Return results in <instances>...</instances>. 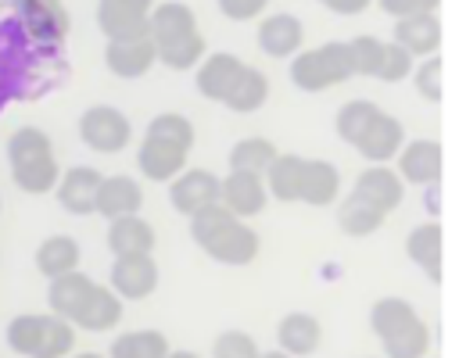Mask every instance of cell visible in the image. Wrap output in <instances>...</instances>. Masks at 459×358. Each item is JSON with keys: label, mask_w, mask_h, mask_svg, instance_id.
I'll use <instances>...</instances> for the list:
<instances>
[{"label": "cell", "mask_w": 459, "mask_h": 358, "mask_svg": "<svg viewBox=\"0 0 459 358\" xmlns=\"http://www.w3.org/2000/svg\"><path fill=\"white\" fill-rule=\"evenodd\" d=\"M47 301H50L54 315H61L72 326L90 329V333L115 329L122 319V297L111 286L93 283L86 272H68V276L50 279Z\"/></svg>", "instance_id": "1"}, {"label": "cell", "mask_w": 459, "mask_h": 358, "mask_svg": "<svg viewBox=\"0 0 459 358\" xmlns=\"http://www.w3.org/2000/svg\"><path fill=\"white\" fill-rule=\"evenodd\" d=\"M398 204H402V175L391 172V168H384V165H369L355 179L348 200L341 204L337 222H341V229L348 236H366V233L380 229L384 218Z\"/></svg>", "instance_id": "2"}, {"label": "cell", "mask_w": 459, "mask_h": 358, "mask_svg": "<svg viewBox=\"0 0 459 358\" xmlns=\"http://www.w3.org/2000/svg\"><path fill=\"white\" fill-rule=\"evenodd\" d=\"M197 90L208 97V100H219L226 104L230 111H258L265 104V93H269V82L258 68L244 64L240 57L233 54H212L201 72H197Z\"/></svg>", "instance_id": "3"}, {"label": "cell", "mask_w": 459, "mask_h": 358, "mask_svg": "<svg viewBox=\"0 0 459 358\" xmlns=\"http://www.w3.org/2000/svg\"><path fill=\"white\" fill-rule=\"evenodd\" d=\"M265 186L276 200H305V204H330L341 190V175L330 161H312L298 154H276L265 168Z\"/></svg>", "instance_id": "4"}, {"label": "cell", "mask_w": 459, "mask_h": 358, "mask_svg": "<svg viewBox=\"0 0 459 358\" xmlns=\"http://www.w3.org/2000/svg\"><path fill=\"white\" fill-rule=\"evenodd\" d=\"M190 236L208 258L222 265H247L258 258V233L222 204H212L190 215Z\"/></svg>", "instance_id": "5"}, {"label": "cell", "mask_w": 459, "mask_h": 358, "mask_svg": "<svg viewBox=\"0 0 459 358\" xmlns=\"http://www.w3.org/2000/svg\"><path fill=\"white\" fill-rule=\"evenodd\" d=\"M337 136L373 165H384L402 150V122L369 100H348L337 111Z\"/></svg>", "instance_id": "6"}, {"label": "cell", "mask_w": 459, "mask_h": 358, "mask_svg": "<svg viewBox=\"0 0 459 358\" xmlns=\"http://www.w3.org/2000/svg\"><path fill=\"white\" fill-rule=\"evenodd\" d=\"M190 143H194V125L190 118L176 115V111H165L158 118H151L147 125V136L136 150V165L147 179L154 183H165L172 179L183 165H186V154H190Z\"/></svg>", "instance_id": "7"}, {"label": "cell", "mask_w": 459, "mask_h": 358, "mask_svg": "<svg viewBox=\"0 0 459 358\" xmlns=\"http://www.w3.org/2000/svg\"><path fill=\"white\" fill-rule=\"evenodd\" d=\"M151 43L161 64L169 68H194L204 54V36L197 32V18L186 4H158L151 11Z\"/></svg>", "instance_id": "8"}, {"label": "cell", "mask_w": 459, "mask_h": 358, "mask_svg": "<svg viewBox=\"0 0 459 358\" xmlns=\"http://www.w3.org/2000/svg\"><path fill=\"white\" fill-rule=\"evenodd\" d=\"M7 168L14 186L25 193H50L57 190V179H61L54 143L36 125H22L7 136Z\"/></svg>", "instance_id": "9"}, {"label": "cell", "mask_w": 459, "mask_h": 358, "mask_svg": "<svg viewBox=\"0 0 459 358\" xmlns=\"http://www.w3.org/2000/svg\"><path fill=\"white\" fill-rule=\"evenodd\" d=\"M369 326L380 337V347L387 358H423L430 347L427 322L402 297H380L369 311Z\"/></svg>", "instance_id": "10"}, {"label": "cell", "mask_w": 459, "mask_h": 358, "mask_svg": "<svg viewBox=\"0 0 459 358\" xmlns=\"http://www.w3.org/2000/svg\"><path fill=\"white\" fill-rule=\"evenodd\" d=\"M4 340L14 354H25V358H68L75 347V326L54 311L47 315L25 311L7 322Z\"/></svg>", "instance_id": "11"}, {"label": "cell", "mask_w": 459, "mask_h": 358, "mask_svg": "<svg viewBox=\"0 0 459 358\" xmlns=\"http://www.w3.org/2000/svg\"><path fill=\"white\" fill-rule=\"evenodd\" d=\"M351 75H355L351 43H341V39L298 54L294 64H290L294 86H301V90H308V93L330 90V86H337V82H344V79H351Z\"/></svg>", "instance_id": "12"}, {"label": "cell", "mask_w": 459, "mask_h": 358, "mask_svg": "<svg viewBox=\"0 0 459 358\" xmlns=\"http://www.w3.org/2000/svg\"><path fill=\"white\" fill-rule=\"evenodd\" d=\"M79 136H82V143H86L90 150H97V154H118V150L129 143L133 125H129V118H126L118 107H111V104H93V107H86V111L79 115Z\"/></svg>", "instance_id": "13"}, {"label": "cell", "mask_w": 459, "mask_h": 358, "mask_svg": "<svg viewBox=\"0 0 459 358\" xmlns=\"http://www.w3.org/2000/svg\"><path fill=\"white\" fill-rule=\"evenodd\" d=\"M14 18L39 47H57L68 36V14L61 0H14Z\"/></svg>", "instance_id": "14"}, {"label": "cell", "mask_w": 459, "mask_h": 358, "mask_svg": "<svg viewBox=\"0 0 459 358\" xmlns=\"http://www.w3.org/2000/svg\"><path fill=\"white\" fill-rule=\"evenodd\" d=\"M151 11H154V0H100L97 25L108 39L143 36L151 32Z\"/></svg>", "instance_id": "15"}, {"label": "cell", "mask_w": 459, "mask_h": 358, "mask_svg": "<svg viewBox=\"0 0 459 358\" xmlns=\"http://www.w3.org/2000/svg\"><path fill=\"white\" fill-rule=\"evenodd\" d=\"M158 286V265L151 254H122L111 261V290L126 301H140L154 294Z\"/></svg>", "instance_id": "16"}, {"label": "cell", "mask_w": 459, "mask_h": 358, "mask_svg": "<svg viewBox=\"0 0 459 358\" xmlns=\"http://www.w3.org/2000/svg\"><path fill=\"white\" fill-rule=\"evenodd\" d=\"M104 61H108V68H111L118 79H140V75H147V68L158 61L154 43H151V32H143V36H122V39H108V47H104Z\"/></svg>", "instance_id": "17"}, {"label": "cell", "mask_w": 459, "mask_h": 358, "mask_svg": "<svg viewBox=\"0 0 459 358\" xmlns=\"http://www.w3.org/2000/svg\"><path fill=\"white\" fill-rule=\"evenodd\" d=\"M169 200L176 211L183 215H197L201 208H212L222 200V183L204 172V168H194V172H183L179 179H172L169 186Z\"/></svg>", "instance_id": "18"}, {"label": "cell", "mask_w": 459, "mask_h": 358, "mask_svg": "<svg viewBox=\"0 0 459 358\" xmlns=\"http://www.w3.org/2000/svg\"><path fill=\"white\" fill-rule=\"evenodd\" d=\"M104 175L90 165H75L57 179V200L72 215H93L97 211V193H100Z\"/></svg>", "instance_id": "19"}, {"label": "cell", "mask_w": 459, "mask_h": 358, "mask_svg": "<svg viewBox=\"0 0 459 358\" xmlns=\"http://www.w3.org/2000/svg\"><path fill=\"white\" fill-rule=\"evenodd\" d=\"M265 179L262 172H230L222 179V208H230L233 215H258L265 204Z\"/></svg>", "instance_id": "20"}, {"label": "cell", "mask_w": 459, "mask_h": 358, "mask_svg": "<svg viewBox=\"0 0 459 358\" xmlns=\"http://www.w3.org/2000/svg\"><path fill=\"white\" fill-rule=\"evenodd\" d=\"M143 204V190L136 179L129 175H104L100 183V193H97V211L115 222V218H126V215H136Z\"/></svg>", "instance_id": "21"}, {"label": "cell", "mask_w": 459, "mask_h": 358, "mask_svg": "<svg viewBox=\"0 0 459 358\" xmlns=\"http://www.w3.org/2000/svg\"><path fill=\"white\" fill-rule=\"evenodd\" d=\"M108 247L115 258L122 254H151L154 251V226L140 215H126V218H115L108 226Z\"/></svg>", "instance_id": "22"}, {"label": "cell", "mask_w": 459, "mask_h": 358, "mask_svg": "<svg viewBox=\"0 0 459 358\" xmlns=\"http://www.w3.org/2000/svg\"><path fill=\"white\" fill-rule=\"evenodd\" d=\"M394 43L405 47L409 54H420V57H434L437 47H441V21L434 14H412V18H402L394 25Z\"/></svg>", "instance_id": "23"}, {"label": "cell", "mask_w": 459, "mask_h": 358, "mask_svg": "<svg viewBox=\"0 0 459 358\" xmlns=\"http://www.w3.org/2000/svg\"><path fill=\"white\" fill-rule=\"evenodd\" d=\"M276 340H280V351H287L294 358L298 354H312L319 347V340H323V326H319V319H312L305 311H290V315L280 319Z\"/></svg>", "instance_id": "24"}, {"label": "cell", "mask_w": 459, "mask_h": 358, "mask_svg": "<svg viewBox=\"0 0 459 358\" xmlns=\"http://www.w3.org/2000/svg\"><path fill=\"white\" fill-rule=\"evenodd\" d=\"M398 168L409 183H437L441 179V143L437 140H412L402 147Z\"/></svg>", "instance_id": "25"}, {"label": "cell", "mask_w": 459, "mask_h": 358, "mask_svg": "<svg viewBox=\"0 0 459 358\" xmlns=\"http://www.w3.org/2000/svg\"><path fill=\"white\" fill-rule=\"evenodd\" d=\"M79 240L75 236H65V233H54L47 236L39 247H36V268L47 276V279H57V276H68L79 268Z\"/></svg>", "instance_id": "26"}, {"label": "cell", "mask_w": 459, "mask_h": 358, "mask_svg": "<svg viewBox=\"0 0 459 358\" xmlns=\"http://www.w3.org/2000/svg\"><path fill=\"white\" fill-rule=\"evenodd\" d=\"M301 21L294 14H269L262 25H258V47L269 54V57H287L301 47Z\"/></svg>", "instance_id": "27"}, {"label": "cell", "mask_w": 459, "mask_h": 358, "mask_svg": "<svg viewBox=\"0 0 459 358\" xmlns=\"http://www.w3.org/2000/svg\"><path fill=\"white\" fill-rule=\"evenodd\" d=\"M409 258L427 272L430 283H441V226L437 222H423L409 233L405 240Z\"/></svg>", "instance_id": "28"}, {"label": "cell", "mask_w": 459, "mask_h": 358, "mask_svg": "<svg viewBox=\"0 0 459 358\" xmlns=\"http://www.w3.org/2000/svg\"><path fill=\"white\" fill-rule=\"evenodd\" d=\"M108 358H169V340L158 329H133L111 340Z\"/></svg>", "instance_id": "29"}, {"label": "cell", "mask_w": 459, "mask_h": 358, "mask_svg": "<svg viewBox=\"0 0 459 358\" xmlns=\"http://www.w3.org/2000/svg\"><path fill=\"white\" fill-rule=\"evenodd\" d=\"M273 161H276V147L265 136H247V140L233 143V150H230L233 172H265Z\"/></svg>", "instance_id": "30"}, {"label": "cell", "mask_w": 459, "mask_h": 358, "mask_svg": "<svg viewBox=\"0 0 459 358\" xmlns=\"http://www.w3.org/2000/svg\"><path fill=\"white\" fill-rule=\"evenodd\" d=\"M212 358H262V351H258V344H255L251 333H244V329H226V333L215 337Z\"/></svg>", "instance_id": "31"}, {"label": "cell", "mask_w": 459, "mask_h": 358, "mask_svg": "<svg viewBox=\"0 0 459 358\" xmlns=\"http://www.w3.org/2000/svg\"><path fill=\"white\" fill-rule=\"evenodd\" d=\"M351 57H355V75H377L380 57H384V43L377 36H355L351 39Z\"/></svg>", "instance_id": "32"}, {"label": "cell", "mask_w": 459, "mask_h": 358, "mask_svg": "<svg viewBox=\"0 0 459 358\" xmlns=\"http://www.w3.org/2000/svg\"><path fill=\"white\" fill-rule=\"evenodd\" d=\"M412 54L405 50V47H398V43H384V57H380V72H377V79H384V82H398V79H405L409 75V61Z\"/></svg>", "instance_id": "33"}, {"label": "cell", "mask_w": 459, "mask_h": 358, "mask_svg": "<svg viewBox=\"0 0 459 358\" xmlns=\"http://www.w3.org/2000/svg\"><path fill=\"white\" fill-rule=\"evenodd\" d=\"M416 90H420L430 104L441 100V57H437V54L427 57V61L416 68Z\"/></svg>", "instance_id": "34"}, {"label": "cell", "mask_w": 459, "mask_h": 358, "mask_svg": "<svg viewBox=\"0 0 459 358\" xmlns=\"http://www.w3.org/2000/svg\"><path fill=\"white\" fill-rule=\"evenodd\" d=\"M387 14H394L398 21L402 18H412V14H430L437 7V0H377Z\"/></svg>", "instance_id": "35"}, {"label": "cell", "mask_w": 459, "mask_h": 358, "mask_svg": "<svg viewBox=\"0 0 459 358\" xmlns=\"http://www.w3.org/2000/svg\"><path fill=\"white\" fill-rule=\"evenodd\" d=\"M219 7H222L226 18H233V21H247V18H255V14L265 7V0H219Z\"/></svg>", "instance_id": "36"}, {"label": "cell", "mask_w": 459, "mask_h": 358, "mask_svg": "<svg viewBox=\"0 0 459 358\" xmlns=\"http://www.w3.org/2000/svg\"><path fill=\"white\" fill-rule=\"evenodd\" d=\"M319 4L330 7V11H337V14H359V11L369 7V0H319Z\"/></svg>", "instance_id": "37"}, {"label": "cell", "mask_w": 459, "mask_h": 358, "mask_svg": "<svg viewBox=\"0 0 459 358\" xmlns=\"http://www.w3.org/2000/svg\"><path fill=\"white\" fill-rule=\"evenodd\" d=\"M169 358H201V354H194V351H169Z\"/></svg>", "instance_id": "38"}, {"label": "cell", "mask_w": 459, "mask_h": 358, "mask_svg": "<svg viewBox=\"0 0 459 358\" xmlns=\"http://www.w3.org/2000/svg\"><path fill=\"white\" fill-rule=\"evenodd\" d=\"M262 358H294V354H287V351H269V354H262Z\"/></svg>", "instance_id": "39"}, {"label": "cell", "mask_w": 459, "mask_h": 358, "mask_svg": "<svg viewBox=\"0 0 459 358\" xmlns=\"http://www.w3.org/2000/svg\"><path fill=\"white\" fill-rule=\"evenodd\" d=\"M68 358H104V354H97V351H82V354H68Z\"/></svg>", "instance_id": "40"}]
</instances>
